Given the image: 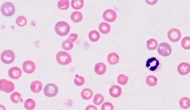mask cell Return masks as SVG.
Wrapping results in <instances>:
<instances>
[{"instance_id":"e575fe53","label":"cell","mask_w":190,"mask_h":110,"mask_svg":"<svg viewBox=\"0 0 190 110\" xmlns=\"http://www.w3.org/2000/svg\"><path fill=\"white\" fill-rule=\"evenodd\" d=\"M101 109L102 110H113L114 106L111 102H106L102 104Z\"/></svg>"},{"instance_id":"4dcf8cb0","label":"cell","mask_w":190,"mask_h":110,"mask_svg":"<svg viewBox=\"0 0 190 110\" xmlns=\"http://www.w3.org/2000/svg\"><path fill=\"white\" fill-rule=\"evenodd\" d=\"M128 81V77L127 76L124 74H120L117 77V81L118 83L122 85H125L127 84Z\"/></svg>"},{"instance_id":"6da1fadb","label":"cell","mask_w":190,"mask_h":110,"mask_svg":"<svg viewBox=\"0 0 190 110\" xmlns=\"http://www.w3.org/2000/svg\"><path fill=\"white\" fill-rule=\"evenodd\" d=\"M146 68L152 73H156L160 70L162 64L159 59L155 57L148 58L146 62Z\"/></svg>"},{"instance_id":"5bb4252c","label":"cell","mask_w":190,"mask_h":110,"mask_svg":"<svg viewBox=\"0 0 190 110\" xmlns=\"http://www.w3.org/2000/svg\"><path fill=\"white\" fill-rule=\"evenodd\" d=\"M122 92V88L119 85H115L112 86L109 89L110 95L114 98H117L120 96Z\"/></svg>"},{"instance_id":"d6a6232c","label":"cell","mask_w":190,"mask_h":110,"mask_svg":"<svg viewBox=\"0 0 190 110\" xmlns=\"http://www.w3.org/2000/svg\"><path fill=\"white\" fill-rule=\"evenodd\" d=\"M73 42L68 39L64 41L63 43L62 48L65 50H71L73 48Z\"/></svg>"},{"instance_id":"f546056e","label":"cell","mask_w":190,"mask_h":110,"mask_svg":"<svg viewBox=\"0 0 190 110\" xmlns=\"http://www.w3.org/2000/svg\"><path fill=\"white\" fill-rule=\"evenodd\" d=\"M16 23L20 27H24L27 24V20L24 16H20L16 19Z\"/></svg>"},{"instance_id":"277c9868","label":"cell","mask_w":190,"mask_h":110,"mask_svg":"<svg viewBox=\"0 0 190 110\" xmlns=\"http://www.w3.org/2000/svg\"><path fill=\"white\" fill-rule=\"evenodd\" d=\"M1 11L3 15L5 17H10L15 13V6L13 3L8 2L2 5Z\"/></svg>"},{"instance_id":"8fae6325","label":"cell","mask_w":190,"mask_h":110,"mask_svg":"<svg viewBox=\"0 0 190 110\" xmlns=\"http://www.w3.org/2000/svg\"><path fill=\"white\" fill-rule=\"evenodd\" d=\"M36 65L33 61L28 60L23 62L22 68L23 71L25 73L31 74L35 72L36 69Z\"/></svg>"},{"instance_id":"7a4b0ae2","label":"cell","mask_w":190,"mask_h":110,"mask_svg":"<svg viewBox=\"0 0 190 110\" xmlns=\"http://www.w3.org/2000/svg\"><path fill=\"white\" fill-rule=\"evenodd\" d=\"M70 29L69 25L64 21L59 22L55 26L56 33L61 37H64L67 35L70 32Z\"/></svg>"},{"instance_id":"cb8c5ba5","label":"cell","mask_w":190,"mask_h":110,"mask_svg":"<svg viewBox=\"0 0 190 110\" xmlns=\"http://www.w3.org/2000/svg\"><path fill=\"white\" fill-rule=\"evenodd\" d=\"M146 81L148 85L152 87L157 85L158 79L155 76L150 75L146 77Z\"/></svg>"},{"instance_id":"f1b7e54d","label":"cell","mask_w":190,"mask_h":110,"mask_svg":"<svg viewBox=\"0 0 190 110\" xmlns=\"http://www.w3.org/2000/svg\"><path fill=\"white\" fill-rule=\"evenodd\" d=\"M104 96L101 94L98 93L94 97L93 102L95 105L99 106L104 102Z\"/></svg>"},{"instance_id":"2e32d148","label":"cell","mask_w":190,"mask_h":110,"mask_svg":"<svg viewBox=\"0 0 190 110\" xmlns=\"http://www.w3.org/2000/svg\"><path fill=\"white\" fill-rule=\"evenodd\" d=\"M107 60L110 64L115 65L119 62L120 57L118 54L115 52H112L108 55Z\"/></svg>"},{"instance_id":"7c38bea8","label":"cell","mask_w":190,"mask_h":110,"mask_svg":"<svg viewBox=\"0 0 190 110\" xmlns=\"http://www.w3.org/2000/svg\"><path fill=\"white\" fill-rule=\"evenodd\" d=\"M22 74L21 69L18 67H13L8 71V75L11 78L17 80L20 77Z\"/></svg>"},{"instance_id":"836d02e7","label":"cell","mask_w":190,"mask_h":110,"mask_svg":"<svg viewBox=\"0 0 190 110\" xmlns=\"http://www.w3.org/2000/svg\"><path fill=\"white\" fill-rule=\"evenodd\" d=\"M85 80L84 77L81 76L77 74L74 80L75 84L77 86H81L85 83Z\"/></svg>"},{"instance_id":"ba28073f","label":"cell","mask_w":190,"mask_h":110,"mask_svg":"<svg viewBox=\"0 0 190 110\" xmlns=\"http://www.w3.org/2000/svg\"><path fill=\"white\" fill-rule=\"evenodd\" d=\"M43 92L46 96L53 97L57 95L59 89L55 84H49L45 86Z\"/></svg>"},{"instance_id":"8d00e7d4","label":"cell","mask_w":190,"mask_h":110,"mask_svg":"<svg viewBox=\"0 0 190 110\" xmlns=\"http://www.w3.org/2000/svg\"><path fill=\"white\" fill-rule=\"evenodd\" d=\"M158 1V0H145L146 3L150 5L156 4Z\"/></svg>"},{"instance_id":"ac0fdd59","label":"cell","mask_w":190,"mask_h":110,"mask_svg":"<svg viewBox=\"0 0 190 110\" xmlns=\"http://www.w3.org/2000/svg\"><path fill=\"white\" fill-rule=\"evenodd\" d=\"M71 18L73 22L78 23L82 21L83 19V15L82 13L78 11H76L72 13Z\"/></svg>"},{"instance_id":"3957f363","label":"cell","mask_w":190,"mask_h":110,"mask_svg":"<svg viewBox=\"0 0 190 110\" xmlns=\"http://www.w3.org/2000/svg\"><path fill=\"white\" fill-rule=\"evenodd\" d=\"M56 60L59 64L63 66L70 64L72 61V57L67 52L60 51L56 55Z\"/></svg>"},{"instance_id":"9a60e30c","label":"cell","mask_w":190,"mask_h":110,"mask_svg":"<svg viewBox=\"0 0 190 110\" xmlns=\"http://www.w3.org/2000/svg\"><path fill=\"white\" fill-rule=\"evenodd\" d=\"M106 71L107 67L104 63L99 62L95 65V71L97 75H104Z\"/></svg>"},{"instance_id":"ffe728a7","label":"cell","mask_w":190,"mask_h":110,"mask_svg":"<svg viewBox=\"0 0 190 110\" xmlns=\"http://www.w3.org/2000/svg\"><path fill=\"white\" fill-rule=\"evenodd\" d=\"M99 29L101 33L107 34L111 31V26L108 23L103 22L99 25Z\"/></svg>"},{"instance_id":"83f0119b","label":"cell","mask_w":190,"mask_h":110,"mask_svg":"<svg viewBox=\"0 0 190 110\" xmlns=\"http://www.w3.org/2000/svg\"><path fill=\"white\" fill-rule=\"evenodd\" d=\"M24 105L25 109L28 110H31L35 109L36 104L35 100L33 99H28L25 100Z\"/></svg>"},{"instance_id":"7402d4cb","label":"cell","mask_w":190,"mask_h":110,"mask_svg":"<svg viewBox=\"0 0 190 110\" xmlns=\"http://www.w3.org/2000/svg\"><path fill=\"white\" fill-rule=\"evenodd\" d=\"M158 45V43L155 39H150L147 41V48L151 51L156 49Z\"/></svg>"},{"instance_id":"4316f807","label":"cell","mask_w":190,"mask_h":110,"mask_svg":"<svg viewBox=\"0 0 190 110\" xmlns=\"http://www.w3.org/2000/svg\"><path fill=\"white\" fill-rule=\"evenodd\" d=\"M180 105L182 109H188L190 107V99L186 97L182 98L180 100Z\"/></svg>"},{"instance_id":"603a6c76","label":"cell","mask_w":190,"mask_h":110,"mask_svg":"<svg viewBox=\"0 0 190 110\" xmlns=\"http://www.w3.org/2000/svg\"><path fill=\"white\" fill-rule=\"evenodd\" d=\"M71 6L75 10H80L84 5V0H72Z\"/></svg>"},{"instance_id":"52a82bcc","label":"cell","mask_w":190,"mask_h":110,"mask_svg":"<svg viewBox=\"0 0 190 110\" xmlns=\"http://www.w3.org/2000/svg\"><path fill=\"white\" fill-rule=\"evenodd\" d=\"M159 55L163 57H167L171 55L172 52V48L170 45L167 43H161L159 45L157 49Z\"/></svg>"},{"instance_id":"4fadbf2b","label":"cell","mask_w":190,"mask_h":110,"mask_svg":"<svg viewBox=\"0 0 190 110\" xmlns=\"http://www.w3.org/2000/svg\"><path fill=\"white\" fill-rule=\"evenodd\" d=\"M177 69L180 75L182 76L187 75L190 72V65L187 62L181 63L178 65Z\"/></svg>"},{"instance_id":"74e56055","label":"cell","mask_w":190,"mask_h":110,"mask_svg":"<svg viewBox=\"0 0 190 110\" xmlns=\"http://www.w3.org/2000/svg\"><path fill=\"white\" fill-rule=\"evenodd\" d=\"M86 110H97V108L94 105H90L88 106L86 109Z\"/></svg>"},{"instance_id":"30bf717a","label":"cell","mask_w":190,"mask_h":110,"mask_svg":"<svg viewBox=\"0 0 190 110\" xmlns=\"http://www.w3.org/2000/svg\"><path fill=\"white\" fill-rule=\"evenodd\" d=\"M103 18L104 20L107 22L111 23L115 22L117 18V14L115 10L108 9L104 13Z\"/></svg>"},{"instance_id":"1f68e13d","label":"cell","mask_w":190,"mask_h":110,"mask_svg":"<svg viewBox=\"0 0 190 110\" xmlns=\"http://www.w3.org/2000/svg\"><path fill=\"white\" fill-rule=\"evenodd\" d=\"M181 46L184 49H190V37H186L183 38L181 41Z\"/></svg>"},{"instance_id":"e0dca14e","label":"cell","mask_w":190,"mask_h":110,"mask_svg":"<svg viewBox=\"0 0 190 110\" xmlns=\"http://www.w3.org/2000/svg\"><path fill=\"white\" fill-rule=\"evenodd\" d=\"M30 89L33 92L39 93L43 88L42 83L39 81H35L32 82L30 86Z\"/></svg>"},{"instance_id":"d4e9b609","label":"cell","mask_w":190,"mask_h":110,"mask_svg":"<svg viewBox=\"0 0 190 110\" xmlns=\"http://www.w3.org/2000/svg\"><path fill=\"white\" fill-rule=\"evenodd\" d=\"M10 100L14 103L17 104L19 102H22L23 100L22 95L19 92H15L10 96Z\"/></svg>"},{"instance_id":"d590c367","label":"cell","mask_w":190,"mask_h":110,"mask_svg":"<svg viewBox=\"0 0 190 110\" xmlns=\"http://www.w3.org/2000/svg\"><path fill=\"white\" fill-rule=\"evenodd\" d=\"M78 38V35L77 33H72L70 34L68 39L73 43L75 42Z\"/></svg>"},{"instance_id":"9c48e42d","label":"cell","mask_w":190,"mask_h":110,"mask_svg":"<svg viewBox=\"0 0 190 110\" xmlns=\"http://www.w3.org/2000/svg\"><path fill=\"white\" fill-rule=\"evenodd\" d=\"M168 37L169 40L172 42H178L180 41L181 37V33L180 30L178 29H171L168 32Z\"/></svg>"},{"instance_id":"8992f818","label":"cell","mask_w":190,"mask_h":110,"mask_svg":"<svg viewBox=\"0 0 190 110\" xmlns=\"http://www.w3.org/2000/svg\"><path fill=\"white\" fill-rule=\"evenodd\" d=\"M15 58V54L11 50H5L1 55L2 61L4 64H10L14 62Z\"/></svg>"},{"instance_id":"44dd1931","label":"cell","mask_w":190,"mask_h":110,"mask_svg":"<svg viewBox=\"0 0 190 110\" xmlns=\"http://www.w3.org/2000/svg\"><path fill=\"white\" fill-rule=\"evenodd\" d=\"M88 37L90 41L92 42H96L98 41L100 39V35L97 30H93L89 32Z\"/></svg>"},{"instance_id":"d6986e66","label":"cell","mask_w":190,"mask_h":110,"mask_svg":"<svg viewBox=\"0 0 190 110\" xmlns=\"http://www.w3.org/2000/svg\"><path fill=\"white\" fill-rule=\"evenodd\" d=\"M93 91L90 88H86L83 89L81 93V96L85 100H89L93 97Z\"/></svg>"},{"instance_id":"484cf974","label":"cell","mask_w":190,"mask_h":110,"mask_svg":"<svg viewBox=\"0 0 190 110\" xmlns=\"http://www.w3.org/2000/svg\"><path fill=\"white\" fill-rule=\"evenodd\" d=\"M58 8L61 10H67L70 8V2L69 0H60L58 3Z\"/></svg>"},{"instance_id":"5b68a950","label":"cell","mask_w":190,"mask_h":110,"mask_svg":"<svg viewBox=\"0 0 190 110\" xmlns=\"http://www.w3.org/2000/svg\"><path fill=\"white\" fill-rule=\"evenodd\" d=\"M15 89L13 82L6 79H2L0 81V89L6 93H10Z\"/></svg>"}]
</instances>
